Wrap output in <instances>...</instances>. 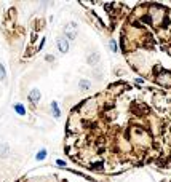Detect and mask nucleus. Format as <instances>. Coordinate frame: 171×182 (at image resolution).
<instances>
[{"instance_id":"nucleus-11","label":"nucleus","mask_w":171,"mask_h":182,"mask_svg":"<svg viewBox=\"0 0 171 182\" xmlns=\"http://www.w3.org/2000/svg\"><path fill=\"white\" fill-rule=\"evenodd\" d=\"M7 78V72H5V67H3V64H0V80H5Z\"/></svg>"},{"instance_id":"nucleus-2","label":"nucleus","mask_w":171,"mask_h":182,"mask_svg":"<svg viewBox=\"0 0 171 182\" xmlns=\"http://www.w3.org/2000/svg\"><path fill=\"white\" fill-rule=\"evenodd\" d=\"M117 42L142 81L171 93V3L134 2L118 27Z\"/></svg>"},{"instance_id":"nucleus-12","label":"nucleus","mask_w":171,"mask_h":182,"mask_svg":"<svg viewBox=\"0 0 171 182\" xmlns=\"http://www.w3.org/2000/svg\"><path fill=\"white\" fill-rule=\"evenodd\" d=\"M45 157H47V150L43 149V150H40V152H38V155H37V160L40 161V160H43Z\"/></svg>"},{"instance_id":"nucleus-8","label":"nucleus","mask_w":171,"mask_h":182,"mask_svg":"<svg viewBox=\"0 0 171 182\" xmlns=\"http://www.w3.org/2000/svg\"><path fill=\"white\" fill-rule=\"evenodd\" d=\"M40 97H42V94H40V91L38 90H31V93H29V101L32 102V104H37L38 101H40Z\"/></svg>"},{"instance_id":"nucleus-14","label":"nucleus","mask_w":171,"mask_h":182,"mask_svg":"<svg viewBox=\"0 0 171 182\" xmlns=\"http://www.w3.org/2000/svg\"><path fill=\"white\" fill-rule=\"evenodd\" d=\"M169 182H171V180H169Z\"/></svg>"},{"instance_id":"nucleus-3","label":"nucleus","mask_w":171,"mask_h":182,"mask_svg":"<svg viewBox=\"0 0 171 182\" xmlns=\"http://www.w3.org/2000/svg\"><path fill=\"white\" fill-rule=\"evenodd\" d=\"M18 182H94L88 176L82 173L67 170V168L56 166H42L37 170L27 173Z\"/></svg>"},{"instance_id":"nucleus-1","label":"nucleus","mask_w":171,"mask_h":182,"mask_svg":"<svg viewBox=\"0 0 171 182\" xmlns=\"http://www.w3.org/2000/svg\"><path fill=\"white\" fill-rule=\"evenodd\" d=\"M64 152L98 174L133 168L171 170V93L115 81L70 109Z\"/></svg>"},{"instance_id":"nucleus-9","label":"nucleus","mask_w":171,"mask_h":182,"mask_svg":"<svg viewBox=\"0 0 171 182\" xmlns=\"http://www.w3.org/2000/svg\"><path fill=\"white\" fill-rule=\"evenodd\" d=\"M8 153H10L8 144H0V157H2V158H7Z\"/></svg>"},{"instance_id":"nucleus-6","label":"nucleus","mask_w":171,"mask_h":182,"mask_svg":"<svg viewBox=\"0 0 171 182\" xmlns=\"http://www.w3.org/2000/svg\"><path fill=\"white\" fill-rule=\"evenodd\" d=\"M91 88H93V83H91L88 78L78 80V90H80V91H90Z\"/></svg>"},{"instance_id":"nucleus-5","label":"nucleus","mask_w":171,"mask_h":182,"mask_svg":"<svg viewBox=\"0 0 171 182\" xmlns=\"http://www.w3.org/2000/svg\"><path fill=\"white\" fill-rule=\"evenodd\" d=\"M56 47H58V51L61 54H66L69 51V48H70V42L64 35L63 37H58V38H56Z\"/></svg>"},{"instance_id":"nucleus-13","label":"nucleus","mask_w":171,"mask_h":182,"mask_svg":"<svg viewBox=\"0 0 171 182\" xmlns=\"http://www.w3.org/2000/svg\"><path fill=\"white\" fill-rule=\"evenodd\" d=\"M15 109H16V112H19L21 115H24V114H26V110H24V107H23L21 104H16V106H15Z\"/></svg>"},{"instance_id":"nucleus-10","label":"nucleus","mask_w":171,"mask_h":182,"mask_svg":"<svg viewBox=\"0 0 171 182\" xmlns=\"http://www.w3.org/2000/svg\"><path fill=\"white\" fill-rule=\"evenodd\" d=\"M51 110H53V115H54V117H59V115H61V112H59V107H58V104H56L54 101L51 102Z\"/></svg>"},{"instance_id":"nucleus-4","label":"nucleus","mask_w":171,"mask_h":182,"mask_svg":"<svg viewBox=\"0 0 171 182\" xmlns=\"http://www.w3.org/2000/svg\"><path fill=\"white\" fill-rule=\"evenodd\" d=\"M63 34H64V37L69 42L70 40H75L77 35H78V26H77V22H69V24H66L63 27Z\"/></svg>"},{"instance_id":"nucleus-7","label":"nucleus","mask_w":171,"mask_h":182,"mask_svg":"<svg viewBox=\"0 0 171 182\" xmlns=\"http://www.w3.org/2000/svg\"><path fill=\"white\" fill-rule=\"evenodd\" d=\"M99 53L98 51H91L88 56H87V64H90V66H96L98 62H99Z\"/></svg>"}]
</instances>
